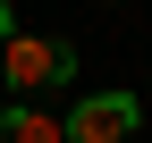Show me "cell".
I'll return each instance as SVG.
<instances>
[{
    "mask_svg": "<svg viewBox=\"0 0 152 143\" xmlns=\"http://www.w3.org/2000/svg\"><path fill=\"white\" fill-rule=\"evenodd\" d=\"M135 135V93H85L68 110V143H127Z\"/></svg>",
    "mask_w": 152,
    "mask_h": 143,
    "instance_id": "7a4b0ae2",
    "label": "cell"
},
{
    "mask_svg": "<svg viewBox=\"0 0 152 143\" xmlns=\"http://www.w3.org/2000/svg\"><path fill=\"white\" fill-rule=\"evenodd\" d=\"M0 143H68V118L34 110V101H9L0 110Z\"/></svg>",
    "mask_w": 152,
    "mask_h": 143,
    "instance_id": "3957f363",
    "label": "cell"
},
{
    "mask_svg": "<svg viewBox=\"0 0 152 143\" xmlns=\"http://www.w3.org/2000/svg\"><path fill=\"white\" fill-rule=\"evenodd\" d=\"M0 76H9V93H51V84L76 76V42H59V34H9L0 42Z\"/></svg>",
    "mask_w": 152,
    "mask_h": 143,
    "instance_id": "6da1fadb",
    "label": "cell"
},
{
    "mask_svg": "<svg viewBox=\"0 0 152 143\" xmlns=\"http://www.w3.org/2000/svg\"><path fill=\"white\" fill-rule=\"evenodd\" d=\"M9 34H17V25H9V0H0V42H9Z\"/></svg>",
    "mask_w": 152,
    "mask_h": 143,
    "instance_id": "277c9868",
    "label": "cell"
}]
</instances>
